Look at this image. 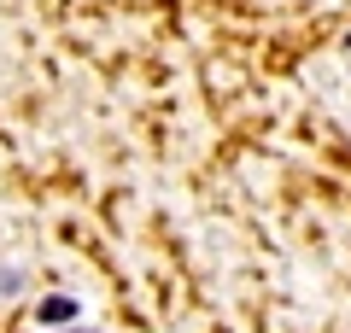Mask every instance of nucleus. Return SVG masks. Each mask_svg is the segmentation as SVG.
Instances as JSON below:
<instances>
[{
	"label": "nucleus",
	"instance_id": "1",
	"mask_svg": "<svg viewBox=\"0 0 351 333\" xmlns=\"http://www.w3.org/2000/svg\"><path fill=\"white\" fill-rule=\"evenodd\" d=\"M71 316H76V298H47V304L36 310V321H41V328H64Z\"/></svg>",
	"mask_w": 351,
	"mask_h": 333
},
{
	"label": "nucleus",
	"instance_id": "2",
	"mask_svg": "<svg viewBox=\"0 0 351 333\" xmlns=\"http://www.w3.org/2000/svg\"><path fill=\"white\" fill-rule=\"evenodd\" d=\"M24 286V269H0V298H12Z\"/></svg>",
	"mask_w": 351,
	"mask_h": 333
},
{
	"label": "nucleus",
	"instance_id": "3",
	"mask_svg": "<svg viewBox=\"0 0 351 333\" xmlns=\"http://www.w3.org/2000/svg\"><path fill=\"white\" fill-rule=\"evenodd\" d=\"M59 333H100V328H59Z\"/></svg>",
	"mask_w": 351,
	"mask_h": 333
},
{
	"label": "nucleus",
	"instance_id": "4",
	"mask_svg": "<svg viewBox=\"0 0 351 333\" xmlns=\"http://www.w3.org/2000/svg\"><path fill=\"white\" fill-rule=\"evenodd\" d=\"M346 53H351V29H346Z\"/></svg>",
	"mask_w": 351,
	"mask_h": 333
}]
</instances>
